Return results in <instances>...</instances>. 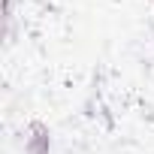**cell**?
<instances>
[{"label":"cell","instance_id":"obj_1","mask_svg":"<svg viewBox=\"0 0 154 154\" xmlns=\"http://www.w3.org/2000/svg\"><path fill=\"white\" fill-rule=\"evenodd\" d=\"M24 133H27V139H24L27 154H51V130L45 121H30Z\"/></svg>","mask_w":154,"mask_h":154}]
</instances>
